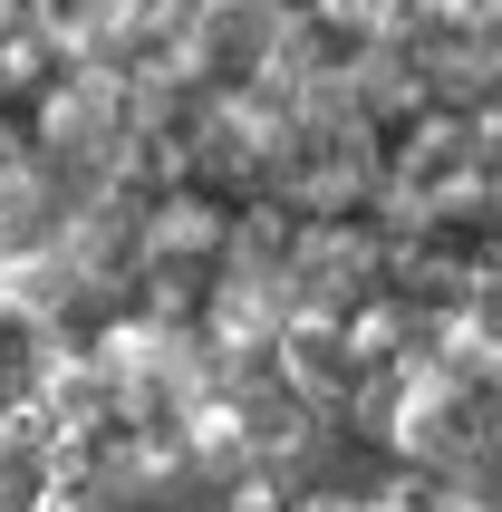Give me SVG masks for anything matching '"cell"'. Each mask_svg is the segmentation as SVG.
Masks as SVG:
<instances>
[{"mask_svg":"<svg viewBox=\"0 0 502 512\" xmlns=\"http://www.w3.org/2000/svg\"><path fill=\"white\" fill-rule=\"evenodd\" d=\"M271 174L290 184V203L329 213V203H348V194L367 184V126H358L348 107H300V116L271 136Z\"/></svg>","mask_w":502,"mask_h":512,"instance_id":"cell-1","label":"cell"},{"mask_svg":"<svg viewBox=\"0 0 502 512\" xmlns=\"http://www.w3.org/2000/svg\"><path fill=\"white\" fill-rule=\"evenodd\" d=\"M483 184V145L464 116H425L416 136H406V155H396V203L406 213H435V203H464Z\"/></svg>","mask_w":502,"mask_h":512,"instance_id":"cell-2","label":"cell"},{"mask_svg":"<svg viewBox=\"0 0 502 512\" xmlns=\"http://www.w3.org/2000/svg\"><path fill=\"white\" fill-rule=\"evenodd\" d=\"M271 358H280V377H290L309 406H348V368H358V348L338 339L319 310H290V319H280V329H271Z\"/></svg>","mask_w":502,"mask_h":512,"instance_id":"cell-3","label":"cell"},{"mask_svg":"<svg viewBox=\"0 0 502 512\" xmlns=\"http://www.w3.org/2000/svg\"><path fill=\"white\" fill-rule=\"evenodd\" d=\"M213 242H223V223H213V213H194V203H165V213L136 232L145 261H194V252H213Z\"/></svg>","mask_w":502,"mask_h":512,"instance_id":"cell-4","label":"cell"},{"mask_svg":"<svg viewBox=\"0 0 502 512\" xmlns=\"http://www.w3.org/2000/svg\"><path fill=\"white\" fill-rule=\"evenodd\" d=\"M290 252H300V223L290 213H251L242 223V281H280Z\"/></svg>","mask_w":502,"mask_h":512,"instance_id":"cell-5","label":"cell"},{"mask_svg":"<svg viewBox=\"0 0 502 512\" xmlns=\"http://www.w3.org/2000/svg\"><path fill=\"white\" fill-rule=\"evenodd\" d=\"M445 503H454V493H445V484H425V474H406V484L377 493V512H445Z\"/></svg>","mask_w":502,"mask_h":512,"instance_id":"cell-6","label":"cell"},{"mask_svg":"<svg viewBox=\"0 0 502 512\" xmlns=\"http://www.w3.org/2000/svg\"><path fill=\"white\" fill-rule=\"evenodd\" d=\"M39 512H107V503H97V493H49Z\"/></svg>","mask_w":502,"mask_h":512,"instance_id":"cell-7","label":"cell"}]
</instances>
